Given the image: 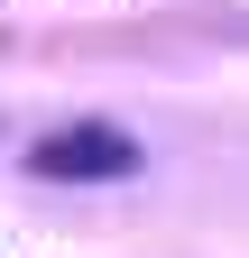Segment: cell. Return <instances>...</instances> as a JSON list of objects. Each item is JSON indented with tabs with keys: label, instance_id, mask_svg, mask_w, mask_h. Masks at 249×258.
I'll return each mask as SVG.
<instances>
[{
	"label": "cell",
	"instance_id": "1",
	"mask_svg": "<svg viewBox=\"0 0 249 258\" xmlns=\"http://www.w3.org/2000/svg\"><path fill=\"white\" fill-rule=\"evenodd\" d=\"M28 166L46 184H120V175L148 166V148L130 129H111V120H65V129H46V139L28 148Z\"/></svg>",
	"mask_w": 249,
	"mask_h": 258
}]
</instances>
